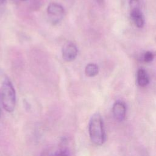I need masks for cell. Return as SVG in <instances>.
Wrapping results in <instances>:
<instances>
[{"instance_id": "9", "label": "cell", "mask_w": 156, "mask_h": 156, "mask_svg": "<svg viewBox=\"0 0 156 156\" xmlns=\"http://www.w3.org/2000/svg\"><path fill=\"white\" fill-rule=\"evenodd\" d=\"M54 156H69V150L66 147H62L55 152Z\"/></svg>"}, {"instance_id": "6", "label": "cell", "mask_w": 156, "mask_h": 156, "mask_svg": "<svg viewBox=\"0 0 156 156\" xmlns=\"http://www.w3.org/2000/svg\"><path fill=\"white\" fill-rule=\"evenodd\" d=\"M130 15L135 25L138 27L140 28L144 26V17L142 12L140 11L139 9H132L131 11Z\"/></svg>"}, {"instance_id": "8", "label": "cell", "mask_w": 156, "mask_h": 156, "mask_svg": "<svg viewBox=\"0 0 156 156\" xmlns=\"http://www.w3.org/2000/svg\"><path fill=\"white\" fill-rule=\"evenodd\" d=\"M99 68L97 65L94 63L88 64L85 69V74L88 77H94L98 74Z\"/></svg>"}, {"instance_id": "3", "label": "cell", "mask_w": 156, "mask_h": 156, "mask_svg": "<svg viewBox=\"0 0 156 156\" xmlns=\"http://www.w3.org/2000/svg\"><path fill=\"white\" fill-rule=\"evenodd\" d=\"M47 14L50 22L53 24H56L63 19L65 10L61 5L52 2L48 6Z\"/></svg>"}, {"instance_id": "5", "label": "cell", "mask_w": 156, "mask_h": 156, "mask_svg": "<svg viewBox=\"0 0 156 156\" xmlns=\"http://www.w3.org/2000/svg\"><path fill=\"white\" fill-rule=\"evenodd\" d=\"M112 112L114 117L118 121H122L126 117V107L124 102L116 101L113 105Z\"/></svg>"}, {"instance_id": "10", "label": "cell", "mask_w": 156, "mask_h": 156, "mask_svg": "<svg viewBox=\"0 0 156 156\" xmlns=\"http://www.w3.org/2000/svg\"><path fill=\"white\" fill-rule=\"evenodd\" d=\"M154 58V55L151 52L147 51L144 54V60L146 62H151Z\"/></svg>"}, {"instance_id": "11", "label": "cell", "mask_w": 156, "mask_h": 156, "mask_svg": "<svg viewBox=\"0 0 156 156\" xmlns=\"http://www.w3.org/2000/svg\"><path fill=\"white\" fill-rule=\"evenodd\" d=\"M130 6L132 9H139V5H140V1L139 0H130Z\"/></svg>"}, {"instance_id": "4", "label": "cell", "mask_w": 156, "mask_h": 156, "mask_svg": "<svg viewBox=\"0 0 156 156\" xmlns=\"http://www.w3.org/2000/svg\"><path fill=\"white\" fill-rule=\"evenodd\" d=\"M78 49L76 46L71 43H66L62 48V57L66 62L73 61L77 57Z\"/></svg>"}, {"instance_id": "2", "label": "cell", "mask_w": 156, "mask_h": 156, "mask_svg": "<svg viewBox=\"0 0 156 156\" xmlns=\"http://www.w3.org/2000/svg\"><path fill=\"white\" fill-rule=\"evenodd\" d=\"M89 135L91 141L96 145H102L105 140L103 120L99 113L92 115L89 122Z\"/></svg>"}, {"instance_id": "13", "label": "cell", "mask_w": 156, "mask_h": 156, "mask_svg": "<svg viewBox=\"0 0 156 156\" xmlns=\"http://www.w3.org/2000/svg\"><path fill=\"white\" fill-rule=\"evenodd\" d=\"M21 1H26V0H21Z\"/></svg>"}, {"instance_id": "12", "label": "cell", "mask_w": 156, "mask_h": 156, "mask_svg": "<svg viewBox=\"0 0 156 156\" xmlns=\"http://www.w3.org/2000/svg\"><path fill=\"white\" fill-rule=\"evenodd\" d=\"M5 0H0V5H1L2 4H4L5 2Z\"/></svg>"}, {"instance_id": "7", "label": "cell", "mask_w": 156, "mask_h": 156, "mask_svg": "<svg viewBox=\"0 0 156 156\" xmlns=\"http://www.w3.org/2000/svg\"><path fill=\"white\" fill-rule=\"evenodd\" d=\"M137 82L141 87H145L149 83V78L144 69H140L137 72Z\"/></svg>"}, {"instance_id": "1", "label": "cell", "mask_w": 156, "mask_h": 156, "mask_svg": "<svg viewBox=\"0 0 156 156\" xmlns=\"http://www.w3.org/2000/svg\"><path fill=\"white\" fill-rule=\"evenodd\" d=\"M0 99L4 108L8 112H13L16 105L15 88L8 76L0 71Z\"/></svg>"}]
</instances>
